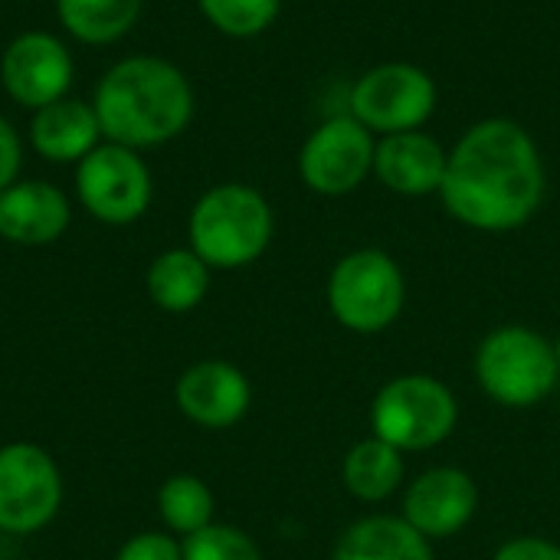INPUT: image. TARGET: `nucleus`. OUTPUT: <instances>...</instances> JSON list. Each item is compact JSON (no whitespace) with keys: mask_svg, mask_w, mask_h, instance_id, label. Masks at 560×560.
Here are the masks:
<instances>
[{"mask_svg":"<svg viewBox=\"0 0 560 560\" xmlns=\"http://www.w3.org/2000/svg\"><path fill=\"white\" fill-rule=\"evenodd\" d=\"M440 194L446 210L472 230L505 233L522 226L545 197V164L535 138L509 118L472 125L450 151Z\"/></svg>","mask_w":560,"mask_h":560,"instance_id":"nucleus-1","label":"nucleus"},{"mask_svg":"<svg viewBox=\"0 0 560 560\" xmlns=\"http://www.w3.org/2000/svg\"><path fill=\"white\" fill-rule=\"evenodd\" d=\"M92 108L108 141L131 151L154 148L187 128L194 115V89L174 62L131 56L102 75Z\"/></svg>","mask_w":560,"mask_h":560,"instance_id":"nucleus-2","label":"nucleus"},{"mask_svg":"<svg viewBox=\"0 0 560 560\" xmlns=\"http://www.w3.org/2000/svg\"><path fill=\"white\" fill-rule=\"evenodd\" d=\"M272 240V210L246 184L207 190L190 213V246L207 266L236 269L266 253Z\"/></svg>","mask_w":560,"mask_h":560,"instance_id":"nucleus-3","label":"nucleus"},{"mask_svg":"<svg viewBox=\"0 0 560 560\" xmlns=\"http://www.w3.org/2000/svg\"><path fill=\"white\" fill-rule=\"evenodd\" d=\"M558 354L541 335L509 325L492 331L476 354V377L482 390L505 407H532L558 384Z\"/></svg>","mask_w":560,"mask_h":560,"instance_id":"nucleus-4","label":"nucleus"},{"mask_svg":"<svg viewBox=\"0 0 560 560\" xmlns=\"http://www.w3.org/2000/svg\"><path fill=\"white\" fill-rule=\"evenodd\" d=\"M456 417L459 407L453 390L427 374L390 381L371 407L374 436L400 453L443 443L456 430Z\"/></svg>","mask_w":560,"mask_h":560,"instance_id":"nucleus-5","label":"nucleus"},{"mask_svg":"<svg viewBox=\"0 0 560 560\" xmlns=\"http://www.w3.org/2000/svg\"><path fill=\"white\" fill-rule=\"evenodd\" d=\"M404 272L381 249H358L345 256L328 282V305L335 318L361 335L384 331L404 312Z\"/></svg>","mask_w":560,"mask_h":560,"instance_id":"nucleus-6","label":"nucleus"},{"mask_svg":"<svg viewBox=\"0 0 560 560\" xmlns=\"http://www.w3.org/2000/svg\"><path fill=\"white\" fill-rule=\"evenodd\" d=\"M436 108V82L410 62H384L368 69L351 89V118L371 135L417 131Z\"/></svg>","mask_w":560,"mask_h":560,"instance_id":"nucleus-7","label":"nucleus"},{"mask_svg":"<svg viewBox=\"0 0 560 560\" xmlns=\"http://www.w3.org/2000/svg\"><path fill=\"white\" fill-rule=\"evenodd\" d=\"M82 207L102 223H131L151 203V174L125 144H98L79 161L75 174Z\"/></svg>","mask_w":560,"mask_h":560,"instance_id":"nucleus-8","label":"nucleus"},{"mask_svg":"<svg viewBox=\"0 0 560 560\" xmlns=\"http://www.w3.org/2000/svg\"><path fill=\"white\" fill-rule=\"evenodd\" d=\"M62 499L56 463L30 443L0 450V528L30 535L43 528Z\"/></svg>","mask_w":560,"mask_h":560,"instance_id":"nucleus-9","label":"nucleus"},{"mask_svg":"<svg viewBox=\"0 0 560 560\" xmlns=\"http://www.w3.org/2000/svg\"><path fill=\"white\" fill-rule=\"evenodd\" d=\"M374 135L358 118L341 115L312 131L299 154V171L312 190L341 197L361 187V180L374 171Z\"/></svg>","mask_w":560,"mask_h":560,"instance_id":"nucleus-10","label":"nucleus"},{"mask_svg":"<svg viewBox=\"0 0 560 560\" xmlns=\"http://www.w3.org/2000/svg\"><path fill=\"white\" fill-rule=\"evenodd\" d=\"M0 79L13 102L36 112L66 98L72 82V56L49 33H23L7 46L0 59Z\"/></svg>","mask_w":560,"mask_h":560,"instance_id":"nucleus-11","label":"nucleus"},{"mask_svg":"<svg viewBox=\"0 0 560 560\" xmlns=\"http://www.w3.org/2000/svg\"><path fill=\"white\" fill-rule=\"evenodd\" d=\"M479 489L463 469H430L404 495V522L427 541L450 538L472 518Z\"/></svg>","mask_w":560,"mask_h":560,"instance_id":"nucleus-12","label":"nucleus"},{"mask_svg":"<svg viewBox=\"0 0 560 560\" xmlns=\"http://www.w3.org/2000/svg\"><path fill=\"white\" fill-rule=\"evenodd\" d=\"M450 154L436 138L417 131L384 135L374 151V174L384 187L407 197H423L443 187Z\"/></svg>","mask_w":560,"mask_h":560,"instance_id":"nucleus-13","label":"nucleus"},{"mask_svg":"<svg viewBox=\"0 0 560 560\" xmlns=\"http://www.w3.org/2000/svg\"><path fill=\"white\" fill-rule=\"evenodd\" d=\"M177 404L194 423L210 427V430H223V427H233L246 413L249 384L233 364L203 361V364H194L180 377Z\"/></svg>","mask_w":560,"mask_h":560,"instance_id":"nucleus-14","label":"nucleus"},{"mask_svg":"<svg viewBox=\"0 0 560 560\" xmlns=\"http://www.w3.org/2000/svg\"><path fill=\"white\" fill-rule=\"evenodd\" d=\"M69 226V200L52 184L23 180L0 190V236L23 246L52 243Z\"/></svg>","mask_w":560,"mask_h":560,"instance_id":"nucleus-15","label":"nucleus"},{"mask_svg":"<svg viewBox=\"0 0 560 560\" xmlns=\"http://www.w3.org/2000/svg\"><path fill=\"white\" fill-rule=\"evenodd\" d=\"M98 138H102V125H98L95 108L69 95L36 108L30 121V141L36 154H43L46 161H59V164L82 161L89 151L98 148Z\"/></svg>","mask_w":560,"mask_h":560,"instance_id":"nucleus-16","label":"nucleus"},{"mask_svg":"<svg viewBox=\"0 0 560 560\" xmlns=\"http://www.w3.org/2000/svg\"><path fill=\"white\" fill-rule=\"evenodd\" d=\"M335 560H433V551L430 541L404 518L377 515L341 535Z\"/></svg>","mask_w":560,"mask_h":560,"instance_id":"nucleus-17","label":"nucleus"},{"mask_svg":"<svg viewBox=\"0 0 560 560\" xmlns=\"http://www.w3.org/2000/svg\"><path fill=\"white\" fill-rule=\"evenodd\" d=\"M210 289L207 262L194 249H171L148 269V292L167 312H190Z\"/></svg>","mask_w":560,"mask_h":560,"instance_id":"nucleus-18","label":"nucleus"},{"mask_svg":"<svg viewBox=\"0 0 560 560\" xmlns=\"http://www.w3.org/2000/svg\"><path fill=\"white\" fill-rule=\"evenodd\" d=\"M404 479V459L400 450L390 443L371 436L361 440L348 456H345V486L351 495L364 502H381L387 499Z\"/></svg>","mask_w":560,"mask_h":560,"instance_id":"nucleus-19","label":"nucleus"},{"mask_svg":"<svg viewBox=\"0 0 560 560\" xmlns=\"http://www.w3.org/2000/svg\"><path fill=\"white\" fill-rule=\"evenodd\" d=\"M56 10L75 39L115 43L135 26L141 0H56Z\"/></svg>","mask_w":560,"mask_h":560,"instance_id":"nucleus-20","label":"nucleus"},{"mask_svg":"<svg viewBox=\"0 0 560 560\" xmlns=\"http://www.w3.org/2000/svg\"><path fill=\"white\" fill-rule=\"evenodd\" d=\"M158 505H161V518L180 535H194V532L207 528L210 515H213V495L197 476L167 479L158 495Z\"/></svg>","mask_w":560,"mask_h":560,"instance_id":"nucleus-21","label":"nucleus"},{"mask_svg":"<svg viewBox=\"0 0 560 560\" xmlns=\"http://www.w3.org/2000/svg\"><path fill=\"white\" fill-rule=\"evenodd\" d=\"M203 16L226 36H256L279 16L282 0H197Z\"/></svg>","mask_w":560,"mask_h":560,"instance_id":"nucleus-22","label":"nucleus"},{"mask_svg":"<svg viewBox=\"0 0 560 560\" xmlns=\"http://www.w3.org/2000/svg\"><path fill=\"white\" fill-rule=\"evenodd\" d=\"M180 555L184 560H262L259 548L240 528H226V525H207L187 535Z\"/></svg>","mask_w":560,"mask_h":560,"instance_id":"nucleus-23","label":"nucleus"},{"mask_svg":"<svg viewBox=\"0 0 560 560\" xmlns=\"http://www.w3.org/2000/svg\"><path fill=\"white\" fill-rule=\"evenodd\" d=\"M118 560H184V555L167 535H138L118 551Z\"/></svg>","mask_w":560,"mask_h":560,"instance_id":"nucleus-24","label":"nucleus"},{"mask_svg":"<svg viewBox=\"0 0 560 560\" xmlns=\"http://www.w3.org/2000/svg\"><path fill=\"white\" fill-rule=\"evenodd\" d=\"M492 560H560V548L541 538H515L502 545Z\"/></svg>","mask_w":560,"mask_h":560,"instance_id":"nucleus-25","label":"nucleus"},{"mask_svg":"<svg viewBox=\"0 0 560 560\" xmlns=\"http://www.w3.org/2000/svg\"><path fill=\"white\" fill-rule=\"evenodd\" d=\"M20 174V135L7 118H0V190H7Z\"/></svg>","mask_w":560,"mask_h":560,"instance_id":"nucleus-26","label":"nucleus"},{"mask_svg":"<svg viewBox=\"0 0 560 560\" xmlns=\"http://www.w3.org/2000/svg\"><path fill=\"white\" fill-rule=\"evenodd\" d=\"M555 354H558V364H560V338H558V345H555Z\"/></svg>","mask_w":560,"mask_h":560,"instance_id":"nucleus-27","label":"nucleus"}]
</instances>
